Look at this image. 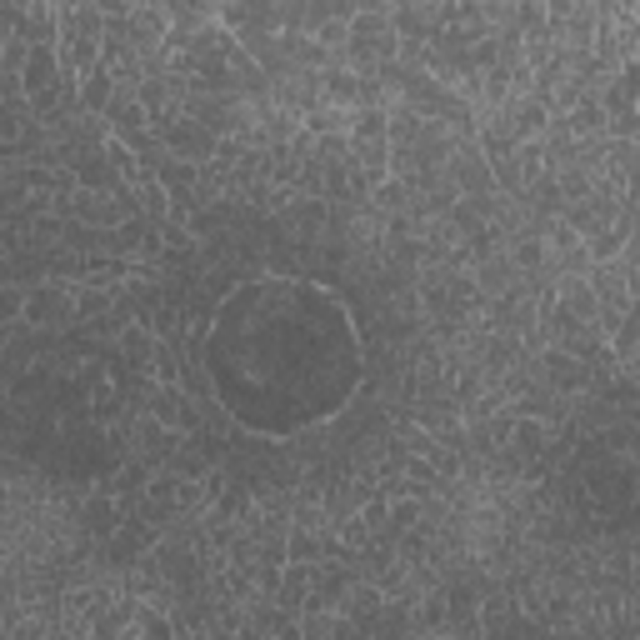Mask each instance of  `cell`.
<instances>
[{"label":"cell","mask_w":640,"mask_h":640,"mask_svg":"<svg viewBox=\"0 0 640 640\" xmlns=\"http://www.w3.org/2000/svg\"><path fill=\"white\" fill-rule=\"evenodd\" d=\"M51 76H55V55H51V46H40V51H30L26 86H30V90H40V86H51Z\"/></svg>","instance_id":"obj_1"}]
</instances>
